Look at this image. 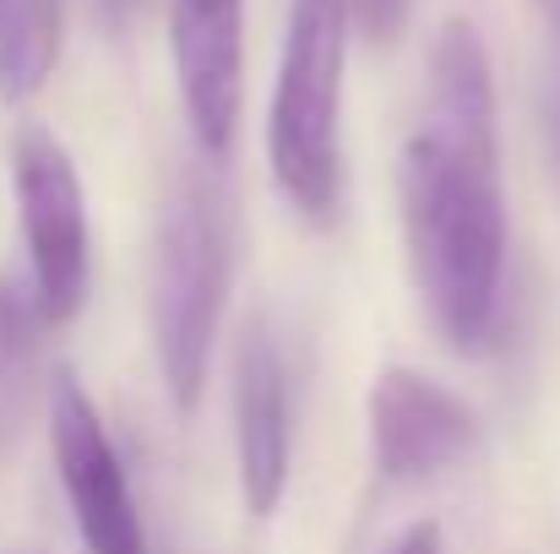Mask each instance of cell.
<instances>
[{"label":"cell","mask_w":560,"mask_h":554,"mask_svg":"<svg viewBox=\"0 0 560 554\" xmlns=\"http://www.w3.org/2000/svg\"><path fill=\"white\" fill-rule=\"evenodd\" d=\"M397 207L413 288L452 354H485L506 310V190L495 131V71L479 27L452 16L435 33L430 98L397 164Z\"/></svg>","instance_id":"cell-1"},{"label":"cell","mask_w":560,"mask_h":554,"mask_svg":"<svg viewBox=\"0 0 560 554\" xmlns=\"http://www.w3.org/2000/svg\"><path fill=\"white\" fill-rule=\"evenodd\" d=\"M343 71L349 0H289L267 109V164L283 201L311 223H332L343 196Z\"/></svg>","instance_id":"cell-2"},{"label":"cell","mask_w":560,"mask_h":554,"mask_svg":"<svg viewBox=\"0 0 560 554\" xmlns=\"http://www.w3.org/2000/svg\"><path fill=\"white\" fill-rule=\"evenodd\" d=\"M234 283V217L229 196L207 175H190L175 185L164 223H159V250H153V354L164 391L180 413L201 408L207 391V365L218 343V321L229 305Z\"/></svg>","instance_id":"cell-3"},{"label":"cell","mask_w":560,"mask_h":554,"mask_svg":"<svg viewBox=\"0 0 560 554\" xmlns=\"http://www.w3.org/2000/svg\"><path fill=\"white\" fill-rule=\"evenodd\" d=\"M11 190L16 223L27 245V294L44 327H66L93 278V234H88V190L71 153L44 131L22 126L11 142Z\"/></svg>","instance_id":"cell-4"},{"label":"cell","mask_w":560,"mask_h":554,"mask_svg":"<svg viewBox=\"0 0 560 554\" xmlns=\"http://www.w3.org/2000/svg\"><path fill=\"white\" fill-rule=\"evenodd\" d=\"M49 451H55V473H60L71 522L82 533V550L148 554V528L131 495L126 457L115 451L104 413L71 375H55L49 386Z\"/></svg>","instance_id":"cell-5"},{"label":"cell","mask_w":560,"mask_h":554,"mask_svg":"<svg viewBox=\"0 0 560 554\" xmlns=\"http://www.w3.org/2000/svg\"><path fill=\"white\" fill-rule=\"evenodd\" d=\"M365 424H371V462L386 484H424L468 462L479 446V413L452 386L413 365L375 369Z\"/></svg>","instance_id":"cell-6"},{"label":"cell","mask_w":560,"mask_h":554,"mask_svg":"<svg viewBox=\"0 0 560 554\" xmlns=\"http://www.w3.org/2000/svg\"><path fill=\"white\" fill-rule=\"evenodd\" d=\"M234 473L250 517L283 506L294 473V380L267 316H256L234 349Z\"/></svg>","instance_id":"cell-7"},{"label":"cell","mask_w":560,"mask_h":554,"mask_svg":"<svg viewBox=\"0 0 560 554\" xmlns=\"http://www.w3.org/2000/svg\"><path fill=\"white\" fill-rule=\"evenodd\" d=\"M170 49L201 158H223L245 104V0H170Z\"/></svg>","instance_id":"cell-8"},{"label":"cell","mask_w":560,"mask_h":554,"mask_svg":"<svg viewBox=\"0 0 560 554\" xmlns=\"http://www.w3.org/2000/svg\"><path fill=\"white\" fill-rule=\"evenodd\" d=\"M60 0H0V98L27 104L60 60Z\"/></svg>","instance_id":"cell-9"},{"label":"cell","mask_w":560,"mask_h":554,"mask_svg":"<svg viewBox=\"0 0 560 554\" xmlns=\"http://www.w3.org/2000/svg\"><path fill=\"white\" fill-rule=\"evenodd\" d=\"M38 332H49V327L38 321V305H33L27 283L0 278V451L22 435V424L33 413Z\"/></svg>","instance_id":"cell-10"},{"label":"cell","mask_w":560,"mask_h":554,"mask_svg":"<svg viewBox=\"0 0 560 554\" xmlns=\"http://www.w3.org/2000/svg\"><path fill=\"white\" fill-rule=\"evenodd\" d=\"M408 11L413 0H349V27L365 44H397L408 27Z\"/></svg>","instance_id":"cell-11"},{"label":"cell","mask_w":560,"mask_h":554,"mask_svg":"<svg viewBox=\"0 0 560 554\" xmlns=\"http://www.w3.org/2000/svg\"><path fill=\"white\" fill-rule=\"evenodd\" d=\"M545 131H550V169H556V185H560V66L545 87Z\"/></svg>","instance_id":"cell-12"},{"label":"cell","mask_w":560,"mask_h":554,"mask_svg":"<svg viewBox=\"0 0 560 554\" xmlns=\"http://www.w3.org/2000/svg\"><path fill=\"white\" fill-rule=\"evenodd\" d=\"M386 554H441V528L435 522H413Z\"/></svg>","instance_id":"cell-13"},{"label":"cell","mask_w":560,"mask_h":554,"mask_svg":"<svg viewBox=\"0 0 560 554\" xmlns=\"http://www.w3.org/2000/svg\"><path fill=\"white\" fill-rule=\"evenodd\" d=\"M539 11H545V22H550V33L560 38V0H534Z\"/></svg>","instance_id":"cell-14"}]
</instances>
